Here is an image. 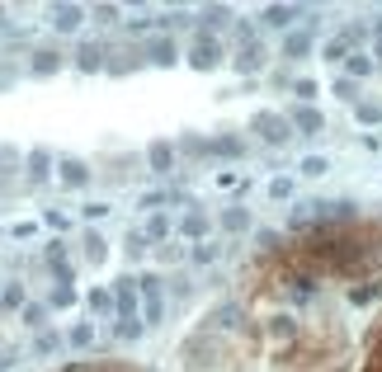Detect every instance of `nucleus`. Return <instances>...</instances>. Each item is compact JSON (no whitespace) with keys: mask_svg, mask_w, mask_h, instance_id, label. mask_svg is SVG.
<instances>
[{"mask_svg":"<svg viewBox=\"0 0 382 372\" xmlns=\"http://www.w3.org/2000/svg\"><path fill=\"white\" fill-rule=\"evenodd\" d=\"M218 61H222V43L208 28H198V38L189 43V66L193 71H218Z\"/></svg>","mask_w":382,"mask_h":372,"instance_id":"1","label":"nucleus"},{"mask_svg":"<svg viewBox=\"0 0 382 372\" xmlns=\"http://www.w3.org/2000/svg\"><path fill=\"white\" fill-rule=\"evenodd\" d=\"M57 175H61V184H66V188L90 184V165H85V160H76V156H61V160H57Z\"/></svg>","mask_w":382,"mask_h":372,"instance_id":"2","label":"nucleus"},{"mask_svg":"<svg viewBox=\"0 0 382 372\" xmlns=\"http://www.w3.org/2000/svg\"><path fill=\"white\" fill-rule=\"evenodd\" d=\"M137 288L146 293V320L156 325V320H161V278H156V273H142Z\"/></svg>","mask_w":382,"mask_h":372,"instance_id":"3","label":"nucleus"},{"mask_svg":"<svg viewBox=\"0 0 382 372\" xmlns=\"http://www.w3.org/2000/svg\"><path fill=\"white\" fill-rule=\"evenodd\" d=\"M81 19H85L81 5H52V24H57V33H71V28H81Z\"/></svg>","mask_w":382,"mask_h":372,"instance_id":"4","label":"nucleus"},{"mask_svg":"<svg viewBox=\"0 0 382 372\" xmlns=\"http://www.w3.org/2000/svg\"><path fill=\"white\" fill-rule=\"evenodd\" d=\"M146 165H151L156 175H165V170L175 165V146H170V141H151V146H146Z\"/></svg>","mask_w":382,"mask_h":372,"instance_id":"5","label":"nucleus"},{"mask_svg":"<svg viewBox=\"0 0 382 372\" xmlns=\"http://www.w3.org/2000/svg\"><path fill=\"white\" fill-rule=\"evenodd\" d=\"M137 283L133 278H118L113 283V297H118V316H137V293H133Z\"/></svg>","mask_w":382,"mask_h":372,"instance_id":"6","label":"nucleus"},{"mask_svg":"<svg viewBox=\"0 0 382 372\" xmlns=\"http://www.w3.org/2000/svg\"><path fill=\"white\" fill-rule=\"evenodd\" d=\"M250 128H255L260 137H269V141H283V137H288V128H283L274 113H255V118H250Z\"/></svg>","mask_w":382,"mask_h":372,"instance_id":"7","label":"nucleus"},{"mask_svg":"<svg viewBox=\"0 0 382 372\" xmlns=\"http://www.w3.org/2000/svg\"><path fill=\"white\" fill-rule=\"evenodd\" d=\"M76 66H81V71H99V66H104V48H99V43H81V48H76Z\"/></svg>","mask_w":382,"mask_h":372,"instance_id":"8","label":"nucleus"},{"mask_svg":"<svg viewBox=\"0 0 382 372\" xmlns=\"http://www.w3.org/2000/svg\"><path fill=\"white\" fill-rule=\"evenodd\" d=\"M180 57V48H175V38H156L151 48H146V61H156V66H170Z\"/></svg>","mask_w":382,"mask_h":372,"instance_id":"9","label":"nucleus"},{"mask_svg":"<svg viewBox=\"0 0 382 372\" xmlns=\"http://www.w3.org/2000/svg\"><path fill=\"white\" fill-rule=\"evenodd\" d=\"M90 311H95V316H113V311H118L113 288H95V293H90Z\"/></svg>","mask_w":382,"mask_h":372,"instance_id":"10","label":"nucleus"},{"mask_svg":"<svg viewBox=\"0 0 382 372\" xmlns=\"http://www.w3.org/2000/svg\"><path fill=\"white\" fill-rule=\"evenodd\" d=\"M48 165H52L48 151H33V156H28V184H43V179H48Z\"/></svg>","mask_w":382,"mask_h":372,"instance_id":"11","label":"nucleus"},{"mask_svg":"<svg viewBox=\"0 0 382 372\" xmlns=\"http://www.w3.org/2000/svg\"><path fill=\"white\" fill-rule=\"evenodd\" d=\"M113 335H118V340H142L146 330H142V320L137 316H118L113 320Z\"/></svg>","mask_w":382,"mask_h":372,"instance_id":"12","label":"nucleus"},{"mask_svg":"<svg viewBox=\"0 0 382 372\" xmlns=\"http://www.w3.org/2000/svg\"><path fill=\"white\" fill-rule=\"evenodd\" d=\"M203 156H241V146L231 137H213V141H203Z\"/></svg>","mask_w":382,"mask_h":372,"instance_id":"13","label":"nucleus"},{"mask_svg":"<svg viewBox=\"0 0 382 372\" xmlns=\"http://www.w3.org/2000/svg\"><path fill=\"white\" fill-rule=\"evenodd\" d=\"M180 236H189V240H198V236H208V217H198V213H189L184 222H180Z\"/></svg>","mask_w":382,"mask_h":372,"instance_id":"14","label":"nucleus"},{"mask_svg":"<svg viewBox=\"0 0 382 372\" xmlns=\"http://www.w3.org/2000/svg\"><path fill=\"white\" fill-rule=\"evenodd\" d=\"M57 66H61V52H48V48L33 52V71H38V76H52Z\"/></svg>","mask_w":382,"mask_h":372,"instance_id":"15","label":"nucleus"},{"mask_svg":"<svg viewBox=\"0 0 382 372\" xmlns=\"http://www.w3.org/2000/svg\"><path fill=\"white\" fill-rule=\"evenodd\" d=\"M170 226H175L170 217H151V222L142 226V236H146V240H165V236H170Z\"/></svg>","mask_w":382,"mask_h":372,"instance_id":"16","label":"nucleus"},{"mask_svg":"<svg viewBox=\"0 0 382 372\" xmlns=\"http://www.w3.org/2000/svg\"><path fill=\"white\" fill-rule=\"evenodd\" d=\"M66 372H128V363H71Z\"/></svg>","mask_w":382,"mask_h":372,"instance_id":"17","label":"nucleus"},{"mask_svg":"<svg viewBox=\"0 0 382 372\" xmlns=\"http://www.w3.org/2000/svg\"><path fill=\"white\" fill-rule=\"evenodd\" d=\"M95 340V325H71V335H66V344H76V349H85Z\"/></svg>","mask_w":382,"mask_h":372,"instance_id":"18","label":"nucleus"},{"mask_svg":"<svg viewBox=\"0 0 382 372\" xmlns=\"http://www.w3.org/2000/svg\"><path fill=\"white\" fill-rule=\"evenodd\" d=\"M71 302H76L71 288H52V293H48V306H71Z\"/></svg>","mask_w":382,"mask_h":372,"instance_id":"19","label":"nucleus"},{"mask_svg":"<svg viewBox=\"0 0 382 372\" xmlns=\"http://www.w3.org/2000/svg\"><path fill=\"white\" fill-rule=\"evenodd\" d=\"M85 250H90V260H95V264H99V260H109V255H104V240L95 236V231H90V240H85Z\"/></svg>","mask_w":382,"mask_h":372,"instance_id":"20","label":"nucleus"},{"mask_svg":"<svg viewBox=\"0 0 382 372\" xmlns=\"http://www.w3.org/2000/svg\"><path fill=\"white\" fill-rule=\"evenodd\" d=\"M193 260H198V264H213V260H218V245H193Z\"/></svg>","mask_w":382,"mask_h":372,"instance_id":"21","label":"nucleus"},{"mask_svg":"<svg viewBox=\"0 0 382 372\" xmlns=\"http://www.w3.org/2000/svg\"><path fill=\"white\" fill-rule=\"evenodd\" d=\"M227 226H231V231H241V226H250V217L241 213V208H231V213H227Z\"/></svg>","mask_w":382,"mask_h":372,"instance_id":"22","label":"nucleus"},{"mask_svg":"<svg viewBox=\"0 0 382 372\" xmlns=\"http://www.w3.org/2000/svg\"><path fill=\"white\" fill-rule=\"evenodd\" d=\"M5 306H24V288H5Z\"/></svg>","mask_w":382,"mask_h":372,"instance_id":"23","label":"nucleus"},{"mask_svg":"<svg viewBox=\"0 0 382 372\" xmlns=\"http://www.w3.org/2000/svg\"><path fill=\"white\" fill-rule=\"evenodd\" d=\"M43 222H48L52 231H66V217H61V213H43Z\"/></svg>","mask_w":382,"mask_h":372,"instance_id":"24","label":"nucleus"},{"mask_svg":"<svg viewBox=\"0 0 382 372\" xmlns=\"http://www.w3.org/2000/svg\"><path fill=\"white\" fill-rule=\"evenodd\" d=\"M222 19H227V10H222V5H213V10L203 14V24H222Z\"/></svg>","mask_w":382,"mask_h":372,"instance_id":"25","label":"nucleus"},{"mask_svg":"<svg viewBox=\"0 0 382 372\" xmlns=\"http://www.w3.org/2000/svg\"><path fill=\"white\" fill-rule=\"evenodd\" d=\"M0 372H5V358H0Z\"/></svg>","mask_w":382,"mask_h":372,"instance_id":"26","label":"nucleus"}]
</instances>
